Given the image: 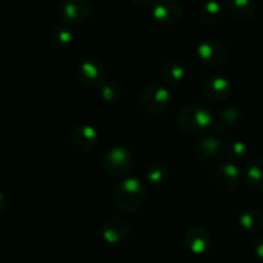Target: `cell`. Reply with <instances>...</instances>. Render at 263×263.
Here are the masks:
<instances>
[{"label":"cell","instance_id":"4316f807","mask_svg":"<svg viewBox=\"0 0 263 263\" xmlns=\"http://www.w3.org/2000/svg\"><path fill=\"white\" fill-rule=\"evenodd\" d=\"M4 208H6V199H4L3 194L0 192V214L3 213Z\"/></svg>","mask_w":263,"mask_h":263},{"label":"cell","instance_id":"5bb4252c","mask_svg":"<svg viewBox=\"0 0 263 263\" xmlns=\"http://www.w3.org/2000/svg\"><path fill=\"white\" fill-rule=\"evenodd\" d=\"M71 146L79 153H87L92 150L98 141V133L93 126L80 125L71 133Z\"/></svg>","mask_w":263,"mask_h":263},{"label":"cell","instance_id":"8992f818","mask_svg":"<svg viewBox=\"0 0 263 263\" xmlns=\"http://www.w3.org/2000/svg\"><path fill=\"white\" fill-rule=\"evenodd\" d=\"M78 77L82 84L89 88H100L107 80V70L101 61L88 58L82 61L78 69Z\"/></svg>","mask_w":263,"mask_h":263},{"label":"cell","instance_id":"6da1fadb","mask_svg":"<svg viewBox=\"0 0 263 263\" xmlns=\"http://www.w3.org/2000/svg\"><path fill=\"white\" fill-rule=\"evenodd\" d=\"M177 125L186 135H201L214 125L213 114L201 103H189L177 114Z\"/></svg>","mask_w":263,"mask_h":263},{"label":"cell","instance_id":"5b68a950","mask_svg":"<svg viewBox=\"0 0 263 263\" xmlns=\"http://www.w3.org/2000/svg\"><path fill=\"white\" fill-rule=\"evenodd\" d=\"M102 166L108 174L124 176L135 166V158L124 147H114L106 151L102 156Z\"/></svg>","mask_w":263,"mask_h":263},{"label":"cell","instance_id":"ffe728a7","mask_svg":"<svg viewBox=\"0 0 263 263\" xmlns=\"http://www.w3.org/2000/svg\"><path fill=\"white\" fill-rule=\"evenodd\" d=\"M74 40V32L69 25H58L50 32V42L57 48L69 47Z\"/></svg>","mask_w":263,"mask_h":263},{"label":"cell","instance_id":"52a82bcc","mask_svg":"<svg viewBox=\"0 0 263 263\" xmlns=\"http://www.w3.org/2000/svg\"><path fill=\"white\" fill-rule=\"evenodd\" d=\"M151 14L159 24L172 26L181 21L183 9L176 0H155L151 7Z\"/></svg>","mask_w":263,"mask_h":263},{"label":"cell","instance_id":"603a6c76","mask_svg":"<svg viewBox=\"0 0 263 263\" xmlns=\"http://www.w3.org/2000/svg\"><path fill=\"white\" fill-rule=\"evenodd\" d=\"M101 96L106 102L116 103L118 101H120L123 93H121L120 88L114 83H105L102 85V89H101Z\"/></svg>","mask_w":263,"mask_h":263},{"label":"cell","instance_id":"e0dca14e","mask_svg":"<svg viewBox=\"0 0 263 263\" xmlns=\"http://www.w3.org/2000/svg\"><path fill=\"white\" fill-rule=\"evenodd\" d=\"M200 17L204 24L206 25H218L224 18V7L218 0H208L203 6L200 12Z\"/></svg>","mask_w":263,"mask_h":263},{"label":"cell","instance_id":"7a4b0ae2","mask_svg":"<svg viewBox=\"0 0 263 263\" xmlns=\"http://www.w3.org/2000/svg\"><path fill=\"white\" fill-rule=\"evenodd\" d=\"M147 196V189L138 178H126L119 182L114 190L116 206L124 213H135L142 208Z\"/></svg>","mask_w":263,"mask_h":263},{"label":"cell","instance_id":"d6986e66","mask_svg":"<svg viewBox=\"0 0 263 263\" xmlns=\"http://www.w3.org/2000/svg\"><path fill=\"white\" fill-rule=\"evenodd\" d=\"M237 222L244 231L257 232L263 229V213L258 209H247L240 214Z\"/></svg>","mask_w":263,"mask_h":263},{"label":"cell","instance_id":"7c38bea8","mask_svg":"<svg viewBox=\"0 0 263 263\" xmlns=\"http://www.w3.org/2000/svg\"><path fill=\"white\" fill-rule=\"evenodd\" d=\"M184 247L194 254H204L212 245V237L204 227L194 226L183 235Z\"/></svg>","mask_w":263,"mask_h":263},{"label":"cell","instance_id":"4fadbf2b","mask_svg":"<svg viewBox=\"0 0 263 263\" xmlns=\"http://www.w3.org/2000/svg\"><path fill=\"white\" fill-rule=\"evenodd\" d=\"M240 183V171L236 164L226 163L218 166L214 173V184L218 190L226 192H231L239 186Z\"/></svg>","mask_w":263,"mask_h":263},{"label":"cell","instance_id":"ac0fdd59","mask_svg":"<svg viewBox=\"0 0 263 263\" xmlns=\"http://www.w3.org/2000/svg\"><path fill=\"white\" fill-rule=\"evenodd\" d=\"M184 66L178 60H168L161 69V77L164 82L169 85H176L183 80Z\"/></svg>","mask_w":263,"mask_h":263},{"label":"cell","instance_id":"9c48e42d","mask_svg":"<svg viewBox=\"0 0 263 263\" xmlns=\"http://www.w3.org/2000/svg\"><path fill=\"white\" fill-rule=\"evenodd\" d=\"M98 234L107 244H121L130 235V224L123 218H111L101 226Z\"/></svg>","mask_w":263,"mask_h":263},{"label":"cell","instance_id":"2e32d148","mask_svg":"<svg viewBox=\"0 0 263 263\" xmlns=\"http://www.w3.org/2000/svg\"><path fill=\"white\" fill-rule=\"evenodd\" d=\"M227 9L237 21H249L255 14L254 0H227Z\"/></svg>","mask_w":263,"mask_h":263},{"label":"cell","instance_id":"cb8c5ba5","mask_svg":"<svg viewBox=\"0 0 263 263\" xmlns=\"http://www.w3.org/2000/svg\"><path fill=\"white\" fill-rule=\"evenodd\" d=\"M239 119H240L239 110H235V108H227V110L222 111V120L226 121L227 124L237 123Z\"/></svg>","mask_w":263,"mask_h":263},{"label":"cell","instance_id":"44dd1931","mask_svg":"<svg viewBox=\"0 0 263 263\" xmlns=\"http://www.w3.org/2000/svg\"><path fill=\"white\" fill-rule=\"evenodd\" d=\"M169 176H171V172L165 164H154V165L148 166V169L146 171V178L154 186L165 184L168 182Z\"/></svg>","mask_w":263,"mask_h":263},{"label":"cell","instance_id":"9a60e30c","mask_svg":"<svg viewBox=\"0 0 263 263\" xmlns=\"http://www.w3.org/2000/svg\"><path fill=\"white\" fill-rule=\"evenodd\" d=\"M244 179L247 186L253 191L263 190V158L254 156L245 164Z\"/></svg>","mask_w":263,"mask_h":263},{"label":"cell","instance_id":"30bf717a","mask_svg":"<svg viewBox=\"0 0 263 263\" xmlns=\"http://www.w3.org/2000/svg\"><path fill=\"white\" fill-rule=\"evenodd\" d=\"M197 58L209 66H218L229 58V49L217 40H205L197 47Z\"/></svg>","mask_w":263,"mask_h":263},{"label":"cell","instance_id":"ba28073f","mask_svg":"<svg viewBox=\"0 0 263 263\" xmlns=\"http://www.w3.org/2000/svg\"><path fill=\"white\" fill-rule=\"evenodd\" d=\"M200 92L211 101H223L231 96L232 84L223 77H209L200 83Z\"/></svg>","mask_w":263,"mask_h":263},{"label":"cell","instance_id":"277c9868","mask_svg":"<svg viewBox=\"0 0 263 263\" xmlns=\"http://www.w3.org/2000/svg\"><path fill=\"white\" fill-rule=\"evenodd\" d=\"M57 16L65 25L84 24L93 16V4L90 0H61Z\"/></svg>","mask_w":263,"mask_h":263},{"label":"cell","instance_id":"d4e9b609","mask_svg":"<svg viewBox=\"0 0 263 263\" xmlns=\"http://www.w3.org/2000/svg\"><path fill=\"white\" fill-rule=\"evenodd\" d=\"M254 252H255V254L260 258V259H263V239L258 240V241L255 242Z\"/></svg>","mask_w":263,"mask_h":263},{"label":"cell","instance_id":"7402d4cb","mask_svg":"<svg viewBox=\"0 0 263 263\" xmlns=\"http://www.w3.org/2000/svg\"><path fill=\"white\" fill-rule=\"evenodd\" d=\"M248 153V147L241 141H232L227 146H224V156L229 159L230 163H240L245 159Z\"/></svg>","mask_w":263,"mask_h":263},{"label":"cell","instance_id":"484cf974","mask_svg":"<svg viewBox=\"0 0 263 263\" xmlns=\"http://www.w3.org/2000/svg\"><path fill=\"white\" fill-rule=\"evenodd\" d=\"M130 2L133 4H136V6L145 7V6H148V4H150L153 0H130Z\"/></svg>","mask_w":263,"mask_h":263},{"label":"cell","instance_id":"8fae6325","mask_svg":"<svg viewBox=\"0 0 263 263\" xmlns=\"http://www.w3.org/2000/svg\"><path fill=\"white\" fill-rule=\"evenodd\" d=\"M196 156L205 163H218L224 156V145L216 137H206L197 141L194 146Z\"/></svg>","mask_w":263,"mask_h":263},{"label":"cell","instance_id":"3957f363","mask_svg":"<svg viewBox=\"0 0 263 263\" xmlns=\"http://www.w3.org/2000/svg\"><path fill=\"white\" fill-rule=\"evenodd\" d=\"M140 105L148 114H163L171 107L173 95L163 84L153 83L143 88L140 93Z\"/></svg>","mask_w":263,"mask_h":263}]
</instances>
